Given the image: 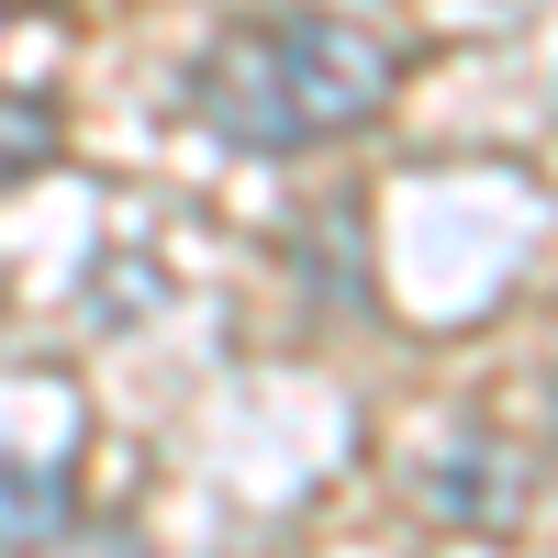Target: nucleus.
<instances>
[{
	"label": "nucleus",
	"mask_w": 558,
	"mask_h": 558,
	"mask_svg": "<svg viewBox=\"0 0 558 558\" xmlns=\"http://www.w3.org/2000/svg\"><path fill=\"white\" fill-rule=\"evenodd\" d=\"M391 34L357 12H257L191 57V112L246 157H302L391 112Z\"/></svg>",
	"instance_id": "1"
},
{
	"label": "nucleus",
	"mask_w": 558,
	"mask_h": 558,
	"mask_svg": "<svg viewBox=\"0 0 558 558\" xmlns=\"http://www.w3.org/2000/svg\"><path fill=\"white\" fill-rule=\"evenodd\" d=\"M78 536V481L68 458H0V558H45Z\"/></svg>",
	"instance_id": "2"
},
{
	"label": "nucleus",
	"mask_w": 558,
	"mask_h": 558,
	"mask_svg": "<svg viewBox=\"0 0 558 558\" xmlns=\"http://www.w3.org/2000/svg\"><path fill=\"white\" fill-rule=\"evenodd\" d=\"M57 157H68V112H57V89H0V191L45 179Z\"/></svg>",
	"instance_id": "3"
},
{
	"label": "nucleus",
	"mask_w": 558,
	"mask_h": 558,
	"mask_svg": "<svg viewBox=\"0 0 558 558\" xmlns=\"http://www.w3.org/2000/svg\"><path fill=\"white\" fill-rule=\"evenodd\" d=\"M0 12H45V0H0Z\"/></svg>",
	"instance_id": "4"
}]
</instances>
